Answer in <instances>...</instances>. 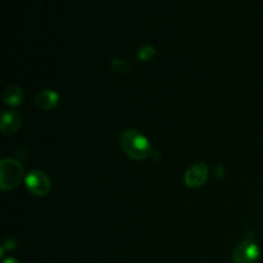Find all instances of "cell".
I'll use <instances>...</instances> for the list:
<instances>
[{"label":"cell","mask_w":263,"mask_h":263,"mask_svg":"<svg viewBox=\"0 0 263 263\" xmlns=\"http://www.w3.org/2000/svg\"><path fill=\"white\" fill-rule=\"evenodd\" d=\"M120 144L126 156L135 161H143L153 156L154 149L148 139L136 130H126L121 134Z\"/></svg>","instance_id":"obj_1"},{"label":"cell","mask_w":263,"mask_h":263,"mask_svg":"<svg viewBox=\"0 0 263 263\" xmlns=\"http://www.w3.org/2000/svg\"><path fill=\"white\" fill-rule=\"evenodd\" d=\"M23 176V167L13 158H4L0 162V186L9 190L17 186Z\"/></svg>","instance_id":"obj_2"},{"label":"cell","mask_w":263,"mask_h":263,"mask_svg":"<svg viewBox=\"0 0 263 263\" xmlns=\"http://www.w3.org/2000/svg\"><path fill=\"white\" fill-rule=\"evenodd\" d=\"M259 247L252 238H246L234 248L233 259L235 263H254L259 258Z\"/></svg>","instance_id":"obj_3"},{"label":"cell","mask_w":263,"mask_h":263,"mask_svg":"<svg viewBox=\"0 0 263 263\" xmlns=\"http://www.w3.org/2000/svg\"><path fill=\"white\" fill-rule=\"evenodd\" d=\"M26 186L28 192L37 197H44L51 189V182L48 175L39 170H33L26 177Z\"/></svg>","instance_id":"obj_4"},{"label":"cell","mask_w":263,"mask_h":263,"mask_svg":"<svg viewBox=\"0 0 263 263\" xmlns=\"http://www.w3.org/2000/svg\"><path fill=\"white\" fill-rule=\"evenodd\" d=\"M208 177V167L204 163L193 164L185 174V184L189 187H200Z\"/></svg>","instance_id":"obj_5"},{"label":"cell","mask_w":263,"mask_h":263,"mask_svg":"<svg viewBox=\"0 0 263 263\" xmlns=\"http://www.w3.org/2000/svg\"><path fill=\"white\" fill-rule=\"evenodd\" d=\"M35 103L44 110H51L58 105L59 95L54 90H43L35 98Z\"/></svg>","instance_id":"obj_6"},{"label":"cell","mask_w":263,"mask_h":263,"mask_svg":"<svg viewBox=\"0 0 263 263\" xmlns=\"http://www.w3.org/2000/svg\"><path fill=\"white\" fill-rule=\"evenodd\" d=\"M22 118L14 110H7L2 116V131L4 134H13L20 128Z\"/></svg>","instance_id":"obj_7"},{"label":"cell","mask_w":263,"mask_h":263,"mask_svg":"<svg viewBox=\"0 0 263 263\" xmlns=\"http://www.w3.org/2000/svg\"><path fill=\"white\" fill-rule=\"evenodd\" d=\"M22 90L17 85H8L5 87L4 92H3V100L5 102V104L10 105V107H17L22 103Z\"/></svg>","instance_id":"obj_8"},{"label":"cell","mask_w":263,"mask_h":263,"mask_svg":"<svg viewBox=\"0 0 263 263\" xmlns=\"http://www.w3.org/2000/svg\"><path fill=\"white\" fill-rule=\"evenodd\" d=\"M154 54H156V49L151 45H145L141 46L138 50V58L140 59V61H148V59H151Z\"/></svg>","instance_id":"obj_9"},{"label":"cell","mask_w":263,"mask_h":263,"mask_svg":"<svg viewBox=\"0 0 263 263\" xmlns=\"http://www.w3.org/2000/svg\"><path fill=\"white\" fill-rule=\"evenodd\" d=\"M112 67L118 72H126L128 69V63L125 59H115L112 62Z\"/></svg>","instance_id":"obj_10"},{"label":"cell","mask_w":263,"mask_h":263,"mask_svg":"<svg viewBox=\"0 0 263 263\" xmlns=\"http://www.w3.org/2000/svg\"><path fill=\"white\" fill-rule=\"evenodd\" d=\"M3 263H21V262L18 261V259H15V258H12V257H9V258L4 259V261H3Z\"/></svg>","instance_id":"obj_11"}]
</instances>
